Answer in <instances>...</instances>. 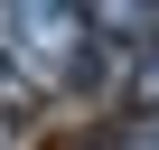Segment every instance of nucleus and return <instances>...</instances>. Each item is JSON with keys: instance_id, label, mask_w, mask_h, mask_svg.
I'll list each match as a JSON object with an SVG mask.
<instances>
[{"instance_id": "nucleus-2", "label": "nucleus", "mask_w": 159, "mask_h": 150, "mask_svg": "<svg viewBox=\"0 0 159 150\" xmlns=\"http://www.w3.org/2000/svg\"><path fill=\"white\" fill-rule=\"evenodd\" d=\"M38 141V113H0V150H28Z\"/></svg>"}, {"instance_id": "nucleus-1", "label": "nucleus", "mask_w": 159, "mask_h": 150, "mask_svg": "<svg viewBox=\"0 0 159 150\" xmlns=\"http://www.w3.org/2000/svg\"><path fill=\"white\" fill-rule=\"evenodd\" d=\"M38 94H47V85H38L10 47H0V113H38Z\"/></svg>"}, {"instance_id": "nucleus-3", "label": "nucleus", "mask_w": 159, "mask_h": 150, "mask_svg": "<svg viewBox=\"0 0 159 150\" xmlns=\"http://www.w3.org/2000/svg\"><path fill=\"white\" fill-rule=\"evenodd\" d=\"M150 150H159V141H150Z\"/></svg>"}]
</instances>
